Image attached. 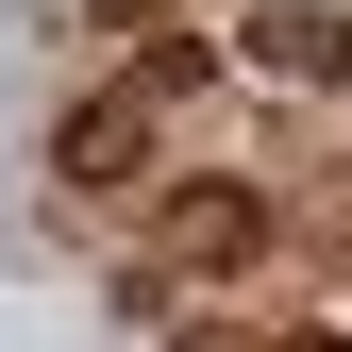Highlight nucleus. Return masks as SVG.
Wrapping results in <instances>:
<instances>
[{
  "instance_id": "nucleus-4",
  "label": "nucleus",
  "mask_w": 352,
  "mask_h": 352,
  "mask_svg": "<svg viewBox=\"0 0 352 352\" xmlns=\"http://www.w3.org/2000/svg\"><path fill=\"white\" fill-rule=\"evenodd\" d=\"M118 84H135V101L168 118V101H201V84H218V51H201V34H151V51H135V67H118Z\"/></svg>"
},
{
  "instance_id": "nucleus-3",
  "label": "nucleus",
  "mask_w": 352,
  "mask_h": 352,
  "mask_svg": "<svg viewBox=\"0 0 352 352\" xmlns=\"http://www.w3.org/2000/svg\"><path fill=\"white\" fill-rule=\"evenodd\" d=\"M252 67H269V84H352V17H319V0H269V17H252Z\"/></svg>"
},
{
  "instance_id": "nucleus-1",
  "label": "nucleus",
  "mask_w": 352,
  "mask_h": 352,
  "mask_svg": "<svg viewBox=\"0 0 352 352\" xmlns=\"http://www.w3.org/2000/svg\"><path fill=\"white\" fill-rule=\"evenodd\" d=\"M252 252H269V201H252V185H168V302H185V285H235L252 269Z\"/></svg>"
},
{
  "instance_id": "nucleus-7",
  "label": "nucleus",
  "mask_w": 352,
  "mask_h": 352,
  "mask_svg": "<svg viewBox=\"0 0 352 352\" xmlns=\"http://www.w3.org/2000/svg\"><path fill=\"white\" fill-rule=\"evenodd\" d=\"M285 352H352V336H285Z\"/></svg>"
},
{
  "instance_id": "nucleus-2",
  "label": "nucleus",
  "mask_w": 352,
  "mask_h": 352,
  "mask_svg": "<svg viewBox=\"0 0 352 352\" xmlns=\"http://www.w3.org/2000/svg\"><path fill=\"white\" fill-rule=\"evenodd\" d=\"M51 185H84V201L151 185V101H135V84H101V101H67V135H51Z\"/></svg>"
},
{
  "instance_id": "nucleus-6",
  "label": "nucleus",
  "mask_w": 352,
  "mask_h": 352,
  "mask_svg": "<svg viewBox=\"0 0 352 352\" xmlns=\"http://www.w3.org/2000/svg\"><path fill=\"white\" fill-rule=\"evenodd\" d=\"M168 352H269V336H235V319H185V336H168Z\"/></svg>"
},
{
  "instance_id": "nucleus-5",
  "label": "nucleus",
  "mask_w": 352,
  "mask_h": 352,
  "mask_svg": "<svg viewBox=\"0 0 352 352\" xmlns=\"http://www.w3.org/2000/svg\"><path fill=\"white\" fill-rule=\"evenodd\" d=\"M84 17H101V34H168L185 0H84Z\"/></svg>"
}]
</instances>
